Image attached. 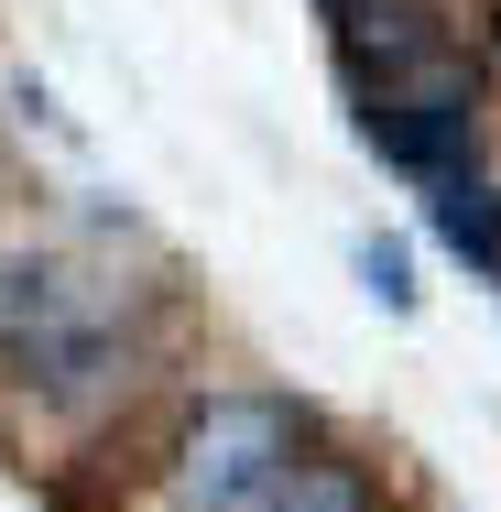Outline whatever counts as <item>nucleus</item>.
I'll list each match as a JSON object with an SVG mask.
<instances>
[{
	"mask_svg": "<svg viewBox=\"0 0 501 512\" xmlns=\"http://www.w3.org/2000/svg\"><path fill=\"white\" fill-rule=\"evenodd\" d=\"M120 360H131L120 306L77 262H55V251H11L0 262V371L11 382H33L44 404H99L120 382Z\"/></svg>",
	"mask_w": 501,
	"mask_h": 512,
	"instance_id": "f257e3e1",
	"label": "nucleus"
},
{
	"mask_svg": "<svg viewBox=\"0 0 501 512\" xmlns=\"http://www.w3.org/2000/svg\"><path fill=\"white\" fill-rule=\"evenodd\" d=\"M305 436H295V404L273 393H218V404L175 436L164 458V502L175 512H273V491L295 480Z\"/></svg>",
	"mask_w": 501,
	"mask_h": 512,
	"instance_id": "f03ea898",
	"label": "nucleus"
},
{
	"mask_svg": "<svg viewBox=\"0 0 501 512\" xmlns=\"http://www.w3.org/2000/svg\"><path fill=\"white\" fill-rule=\"evenodd\" d=\"M360 131L382 142V164H403L414 186L480 164V77L458 66V44L414 55L393 77H360Z\"/></svg>",
	"mask_w": 501,
	"mask_h": 512,
	"instance_id": "7ed1b4c3",
	"label": "nucleus"
},
{
	"mask_svg": "<svg viewBox=\"0 0 501 512\" xmlns=\"http://www.w3.org/2000/svg\"><path fill=\"white\" fill-rule=\"evenodd\" d=\"M425 218H436V240H447L469 273H491V284H501V186H480V175L458 164V175L425 186Z\"/></svg>",
	"mask_w": 501,
	"mask_h": 512,
	"instance_id": "20e7f679",
	"label": "nucleus"
},
{
	"mask_svg": "<svg viewBox=\"0 0 501 512\" xmlns=\"http://www.w3.org/2000/svg\"><path fill=\"white\" fill-rule=\"evenodd\" d=\"M273 512H371V480L338 458H295V480L273 491Z\"/></svg>",
	"mask_w": 501,
	"mask_h": 512,
	"instance_id": "39448f33",
	"label": "nucleus"
}]
</instances>
